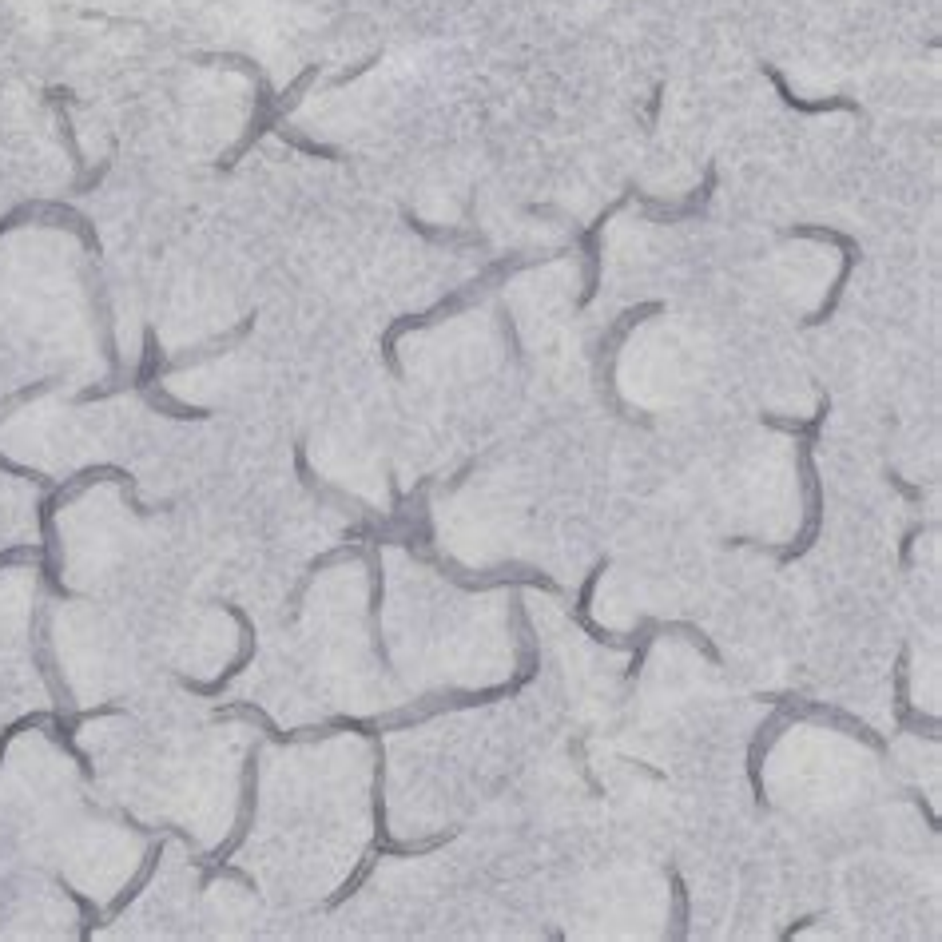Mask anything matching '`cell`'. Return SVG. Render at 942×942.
Segmentation results:
<instances>
[{
    "label": "cell",
    "mask_w": 942,
    "mask_h": 942,
    "mask_svg": "<svg viewBox=\"0 0 942 942\" xmlns=\"http://www.w3.org/2000/svg\"><path fill=\"white\" fill-rule=\"evenodd\" d=\"M617 207H621V203H617ZM617 207H609V211H605V215L597 219V227H593V231L585 235V247H597V239H601V231H605V219H609V215H613ZM589 259H593V267H589V287H585V295H581V303H589V299L597 295V279H601V267H597V255H589Z\"/></svg>",
    "instance_id": "4"
},
{
    "label": "cell",
    "mask_w": 942,
    "mask_h": 942,
    "mask_svg": "<svg viewBox=\"0 0 942 942\" xmlns=\"http://www.w3.org/2000/svg\"><path fill=\"white\" fill-rule=\"evenodd\" d=\"M891 485H899V493H907V497H915V501H923V489L919 485H907L899 473H891Z\"/></svg>",
    "instance_id": "6"
},
{
    "label": "cell",
    "mask_w": 942,
    "mask_h": 942,
    "mask_svg": "<svg viewBox=\"0 0 942 942\" xmlns=\"http://www.w3.org/2000/svg\"><path fill=\"white\" fill-rule=\"evenodd\" d=\"M927 533V525H911L907 529V537H903V561H911V549H915V541Z\"/></svg>",
    "instance_id": "5"
},
{
    "label": "cell",
    "mask_w": 942,
    "mask_h": 942,
    "mask_svg": "<svg viewBox=\"0 0 942 942\" xmlns=\"http://www.w3.org/2000/svg\"><path fill=\"white\" fill-rule=\"evenodd\" d=\"M807 446H811V442H799V466H803V489H807V525H803V533H799L791 545L780 549V565H791L795 557H803V553L815 545L819 525H823V485H819V477H815L811 450H807Z\"/></svg>",
    "instance_id": "1"
},
{
    "label": "cell",
    "mask_w": 942,
    "mask_h": 942,
    "mask_svg": "<svg viewBox=\"0 0 942 942\" xmlns=\"http://www.w3.org/2000/svg\"><path fill=\"white\" fill-rule=\"evenodd\" d=\"M668 879H672V939H684L688 935V891H684V879L676 867L668 871Z\"/></svg>",
    "instance_id": "3"
},
{
    "label": "cell",
    "mask_w": 942,
    "mask_h": 942,
    "mask_svg": "<svg viewBox=\"0 0 942 942\" xmlns=\"http://www.w3.org/2000/svg\"><path fill=\"white\" fill-rule=\"evenodd\" d=\"M768 76L776 80V88H780V96H784V104L787 108H795V112H835V108H847V112H859V104L855 100H843V96H827V100H799L791 88L784 84V76L776 72V68H768Z\"/></svg>",
    "instance_id": "2"
}]
</instances>
